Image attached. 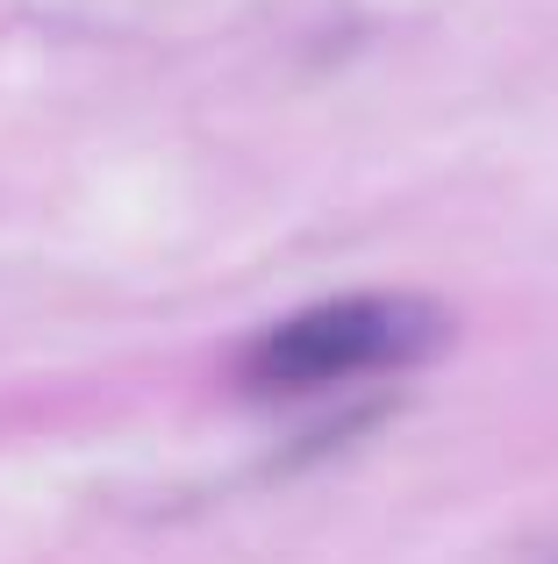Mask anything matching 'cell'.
<instances>
[{"instance_id": "6da1fadb", "label": "cell", "mask_w": 558, "mask_h": 564, "mask_svg": "<svg viewBox=\"0 0 558 564\" xmlns=\"http://www.w3.org/2000/svg\"><path fill=\"white\" fill-rule=\"evenodd\" d=\"M444 344L451 315L422 293H344V301H315L258 329L237 372L251 393H315V386L408 372V365L437 358Z\"/></svg>"}]
</instances>
